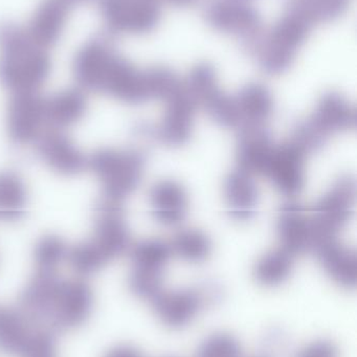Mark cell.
Instances as JSON below:
<instances>
[{"mask_svg":"<svg viewBox=\"0 0 357 357\" xmlns=\"http://www.w3.org/2000/svg\"><path fill=\"white\" fill-rule=\"evenodd\" d=\"M146 162L142 150L102 148L87 156V170L102 183L104 197L123 204L139 188Z\"/></svg>","mask_w":357,"mask_h":357,"instance_id":"cell-1","label":"cell"},{"mask_svg":"<svg viewBox=\"0 0 357 357\" xmlns=\"http://www.w3.org/2000/svg\"><path fill=\"white\" fill-rule=\"evenodd\" d=\"M223 296L218 283L206 281L193 287L164 289L150 304L162 325L183 330L192 325L204 309L222 302Z\"/></svg>","mask_w":357,"mask_h":357,"instance_id":"cell-2","label":"cell"},{"mask_svg":"<svg viewBox=\"0 0 357 357\" xmlns=\"http://www.w3.org/2000/svg\"><path fill=\"white\" fill-rule=\"evenodd\" d=\"M356 181L344 175L334 181L327 192L315 202L310 217L313 244L327 238H338L354 213ZM312 250V248H311Z\"/></svg>","mask_w":357,"mask_h":357,"instance_id":"cell-3","label":"cell"},{"mask_svg":"<svg viewBox=\"0 0 357 357\" xmlns=\"http://www.w3.org/2000/svg\"><path fill=\"white\" fill-rule=\"evenodd\" d=\"M131 268L128 287L141 300L151 302L164 288V275L173 257L169 242L143 240L131 248Z\"/></svg>","mask_w":357,"mask_h":357,"instance_id":"cell-4","label":"cell"},{"mask_svg":"<svg viewBox=\"0 0 357 357\" xmlns=\"http://www.w3.org/2000/svg\"><path fill=\"white\" fill-rule=\"evenodd\" d=\"M85 243L102 267L130 250V233L122 202L102 196L96 204L93 236Z\"/></svg>","mask_w":357,"mask_h":357,"instance_id":"cell-5","label":"cell"},{"mask_svg":"<svg viewBox=\"0 0 357 357\" xmlns=\"http://www.w3.org/2000/svg\"><path fill=\"white\" fill-rule=\"evenodd\" d=\"M93 307V292L86 282L62 280L47 321L54 329H77L91 317Z\"/></svg>","mask_w":357,"mask_h":357,"instance_id":"cell-6","label":"cell"},{"mask_svg":"<svg viewBox=\"0 0 357 357\" xmlns=\"http://www.w3.org/2000/svg\"><path fill=\"white\" fill-rule=\"evenodd\" d=\"M166 102L162 120L156 126L145 127L142 131L162 145L181 147L188 144L193 135L198 107L189 95L183 91H178Z\"/></svg>","mask_w":357,"mask_h":357,"instance_id":"cell-7","label":"cell"},{"mask_svg":"<svg viewBox=\"0 0 357 357\" xmlns=\"http://www.w3.org/2000/svg\"><path fill=\"white\" fill-rule=\"evenodd\" d=\"M33 144L39 160L57 174L75 176L87 170V155L63 130L45 128Z\"/></svg>","mask_w":357,"mask_h":357,"instance_id":"cell-8","label":"cell"},{"mask_svg":"<svg viewBox=\"0 0 357 357\" xmlns=\"http://www.w3.org/2000/svg\"><path fill=\"white\" fill-rule=\"evenodd\" d=\"M45 128V99L36 93H14L7 112V131L12 143L33 144Z\"/></svg>","mask_w":357,"mask_h":357,"instance_id":"cell-9","label":"cell"},{"mask_svg":"<svg viewBox=\"0 0 357 357\" xmlns=\"http://www.w3.org/2000/svg\"><path fill=\"white\" fill-rule=\"evenodd\" d=\"M307 155L291 142L275 144L263 176L284 196L292 198L302 191L305 183Z\"/></svg>","mask_w":357,"mask_h":357,"instance_id":"cell-10","label":"cell"},{"mask_svg":"<svg viewBox=\"0 0 357 357\" xmlns=\"http://www.w3.org/2000/svg\"><path fill=\"white\" fill-rule=\"evenodd\" d=\"M311 252L333 283L347 290L356 287L357 258L352 248L338 238H327L315 242Z\"/></svg>","mask_w":357,"mask_h":357,"instance_id":"cell-11","label":"cell"},{"mask_svg":"<svg viewBox=\"0 0 357 357\" xmlns=\"http://www.w3.org/2000/svg\"><path fill=\"white\" fill-rule=\"evenodd\" d=\"M275 229L280 248L296 258L298 255L311 252L313 231L310 217L298 202L289 200L280 206Z\"/></svg>","mask_w":357,"mask_h":357,"instance_id":"cell-12","label":"cell"},{"mask_svg":"<svg viewBox=\"0 0 357 357\" xmlns=\"http://www.w3.org/2000/svg\"><path fill=\"white\" fill-rule=\"evenodd\" d=\"M149 202L154 219L165 227H178L189 211L187 190L174 179L154 183L149 192Z\"/></svg>","mask_w":357,"mask_h":357,"instance_id":"cell-13","label":"cell"},{"mask_svg":"<svg viewBox=\"0 0 357 357\" xmlns=\"http://www.w3.org/2000/svg\"><path fill=\"white\" fill-rule=\"evenodd\" d=\"M254 175L236 168L225 181L223 193L227 212L234 220L245 222L254 218L260 193Z\"/></svg>","mask_w":357,"mask_h":357,"instance_id":"cell-14","label":"cell"},{"mask_svg":"<svg viewBox=\"0 0 357 357\" xmlns=\"http://www.w3.org/2000/svg\"><path fill=\"white\" fill-rule=\"evenodd\" d=\"M61 282L56 271H37L20 296V310L29 321H47Z\"/></svg>","mask_w":357,"mask_h":357,"instance_id":"cell-15","label":"cell"},{"mask_svg":"<svg viewBox=\"0 0 357 357\" xmlns=\"http://www.w3.org/2000/svg\"><path fill=\"white\" fill-rule=\"evenodd\" d=\"M239 132L236 150L237 168L252 175H263L275 147L268 129H244Z\"/></svg>","mask_w":357,"mask_h":357,"instance_id":"cell-16","label":"cell"},{"mask_svg":"<svg viewBox=\"0 0 357 357\" xmlns=\"http://www.w3.org/2000/svg\"><path fill=\"white\" fill-rule=\"evenodd\" d=\"M309 120L328 139L333 135L355 128L356 110L337 93L324 96Z\"/></svg>","mask_w":357,"mask_h":357,"instance_id":"cell-17","label":"cell"},{"mask_svg":"<svg viewBox=\"0 0 357 357\" xmlns=\"http://www.w3.org/2000/svg\"><path fill=\"white\" fill-rule=\"evenodd\" d=\"M235 100L238 131L265 128L273 114V100L262 87L252 86L242 91Z\"/></svg>","mask_w":357,"mask_h":357,"instance_id":"cell-18","label":"cell"},{"mask_svg":"<svg viewBox=\"0 0 357 357\" xmlns=\"http://www.w3.org/2000/svg\"><path fill=\"white\" fill-rule=\"evenodd\" d=\"M86 112V98L80 91H64L45 100L47 128L63 130L82 120Z\"/></svg>","mask_w":357,"mask_h":357,"instance_id":"cell-19","label":"cell"},{"mask_svg":"<svg viewBox=\"0 0 357 357\" xmlns=\"http://www.w3.org/2000/svg\"><path fill=\"white\" fill-rule=\"evenodd\" d=\"M294 260V255L279 246L265 252L256 261L252 267V277L262 287H280L291 277Z\"/></svg>","mask_w":357,"mask_h":357,"instance_id":"cell-20","label":"cell"},{"mask_svg":"<svg viewBox=\"0 0 357 357\" xmlns=\"http://www.w3.org/2000/svg\"><path fill=\"white\" fill-rule=\"evenodd\" d=\"M28 190L20 174L13 171L0 173V221L15 222L26 213Z\"/></svg>","mask_w":357,"mask_h":357,"instance_id":"cell-21","label":"cell"},{"mask_svg":"<svg viewBox=\"0 0 357 357\" xmlns=\"http://www.w3.org/2000/svg\"><path fill=\"white\" fill-rule=\"evenodd\" d=\"M29 321L20 309H0V351L22 355L33 332Z\"/></svg>","mask_w":357,"mask_h":357,"instance_id":"cell-22","label":"cell"},{"mask_svg":"<svg viewBox=\"0 0 357 357\" xmlns=\"http://www.w3.org/2000/svg\"><path fill=\"white\" fill-rule=\"evenodd\" d=\"M173 256L189 263H202L212 254L210 237L200 229H183L169 242Z\"/></svg>","mask_w":357,"mask_h":357,"instance_id":"cell-23","label":"cell"},{"mask_svg":"<svg viewBox=\"0 0 357 357\" xmlns=\"http://www.w3.org/2000/svg\"><path fill=\"white\" fill-rule=\"evenodd\" d=\"M70 246L59 236L45 235L35 244L34 256L37 271H55L68 259Z\"/></svg>","mask_w":357,"mask_h":357,"instance_id":"cell-24","label":"cell"},{"mask_svg":"<svg viewBox=\"0 0 357 357\" xmlns=\"http://www.w3.org/2000/svg\"><path fill=\"white\" fill-rule=\"evenodd\" d=\"M195 357H244L241 342L234 334L216 331L200 342Z\"/></svg>","mask_w":357,"mask_h":357,"instance_id":"cell-25","label":"cell"},{"mask_svg":"<svg viewBox=\"0 0 357 357\" xmlns=\"http://www.w3.org/2000/svg\"><path fill=\"white\" fill-rule=\"evenodd\" d=\"M57 340L50 330H37L31 334L20 357H56Z\"/></svg>","mask_w":357,"mask_h":357,"instance_id":"cell-26","label":"cell"},{"mask_svg":"<svg viewBox=\"0 0 357 357\" xmlns=\"http://www.w3.org/2000/svg\"><path fill=\"white\" fill-rule=\"evenodd\" d=\"M340 349L333 340L317 338L301 347L294 357H340Z\"/></svg>","mask_w":357,"mask_h":357,"instance_id":"cell-27","label":"cell"},{"mask_svg":"<svg viewBox=\"0 0 357 357\" xmlns=\"http://www.w3.org/2000/svg\"><path fill=\"white\" fill-rule=\"evenodd\" d=\"M263 354L278 357L286 350L288 344L287 333L280 327H271L263 334Z\"/></svg>","mask_w":357,"mask_h":357,"instance_id":"cell-28","label":"cell"},{"mask_svg":"<svg viewBox=\"0 0 357 357\" xmlns=\"http://www.w3.org/2000/svg\"><path fill=\"white\" fill-rule=\"evenodd\" d=\"M103 357H146V355L132 344H122L108 350Z\"/></svg>","mask_w":357,"mask_h":357,"instance_id":"cell-29","label":"cell"},{"mask_svg":"<svg viewBox=\"0 0 357 357\" xmlns=\"http://www.w3.org/2000/svg\"><path fill=\"white\" fill-rule=\"evenodd\" d=\"M252 357H268L267 356V355H265V354H260V355H256V356H252Z\"/></svg>","mask_w":357,"mask_h":357,"instance_id":"cell-30","label":"cell"}]
</instances>
